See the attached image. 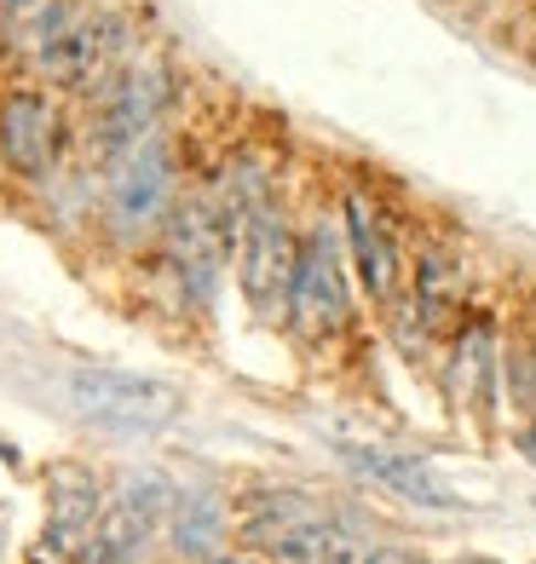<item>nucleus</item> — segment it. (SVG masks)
Instances as JSON below:
<instances>
[{
  "instance_id": "1",
  "label": "nucleus",
  "mask_w": 536,
  "mask_h": 564,
  "mask_svg": "<svg viewBox=\"0 0 536 564\" xmlns=\"http://www.w3.org/2000/svg\"><path fill=\"white\" fill-rule=\"evenodd\" d=\"M185 178H179V150L168 133L144 139L139 150H127L121 162H110L98 173V208H93V237L105 242L121 260L157 248L162 225L173 219Z\"/></svg>"
},
{
  "instance_id": "2",
  "label": "nucleus",
  "mask_w": 536,
  "mask_h": 564,
  "mask_svg": "<svg viewBox=\"0 0 536 564\" xmlns=\"http://www.w3.org/2000/svg\"><path fill=\"white\" fill-rule=\"evenodd\" d=\"M58 392L75 421L116 432V438H150V432H168L185 415V387L127 369H69Z\"/></svg>"
},
{
  "instance_id": "3",
  "label": "nucleus",
  "mask_w": 536,
  "mask_h": 564,
  "mask_svg": "<svg viewBox=\"0 0 536 564\" xmlns=\"http://www.w3.org/2000/svg\"><path fill=\"white\" fill-rule=\"evenodd\" d=\"M352 323V276H346V237L329 219L300 225V260L289 289V340L294 346H329Z\"/></svg>"
},
{
  "instance_id": "4",
  "label": "nucleus",
  "mask_w": 536,
  "mask_h": 564,
  "mask_svg": "<svg viewBox=\"0 0 536 564\" xmlns=\"http://www.w3.org/2000/svg\"><path fill=\"white\" fill-rule=\"evenodd\" d=\"M294 260H300V225L283 214V202H266L248 219H237V253H232V282L260 328H283L289 317V289H294Z\"/></svg>"
},
{
  "instance_id": "5",
  "label": "nucleus",
  "mask_w": 536,
  "mask_h": 564,
  "mask_svg": "<svg viewBox=\"0 0 536 564\" xmlns=\"http://www.w3.org/2000/svg\"><path fill=\"white\" fill-rule=\"evenodd\" d=\"M69 156H75V133H69L53 87L18 82L0 93V167H7V178L46 191Z\"/></svg>"
},
{
  "instance_id": "6",
  "label": "nucleus",
  "mask_w": 536,
  "mask_h": 564,
  "mask_svg": "<svg viewBox=\"0 0 536 564\" xmlns=\"http://www.w3.org/2000/svg\"><path fill=\"white\" fill-rule=\"evenodd\" d=\"M127 53H133V41H127V18L110 12V7H93V12L75 18L30 69H35V82L53 87V93H93Z\"/></svg>"
},
{
  "instance_id": "7",
  "label": "nucleus",
  "mask_w": 536,
  "mask_h": 564,
  "mask_svg": "<svg viewBox=\"0 0 536 564\" xmlns=\"http://www.w3.org/2000/svg\"><path fill=\"white\" fill-rule=\"evenodd\" d=\"M41 484H46V530L30 547V564H75L82 542L110 512V490L98 484L93 467H82V460H53Z\"/></svg>"
},
{
  "instance_id": "8",
  "label": "nucleus",
  "mask_w": 536,
  "mask_h": 564,
  "mask_svg": "<svg viewBox=\"0 0 536 564\" xmlns=\"http://www.w3.org/2000/svg\"><path fill=\"white\" fill-rule=\"evenodd\" d=\"M341 237L352 253V271H357V289H364L375 305H398L404 294V260H398V237L387 214L375 208L369 191H346L341 202Z\"/></svg>"
},
{
  "instance_id": "9",
  "label": "nucleus",
  "mask_w": 536,
  "mask_h": 564,
  "mask_svg": "<svg viewBox=\"0 0 536 564\" xmlns=\"http://www.w3.org/2000/svg\"><path fill=\"white\" fill-rule=\"evenodd\" d=\"M341 460H346L357 478L380 484L387 496L410 501V507H421V512H462V507H468L439 473L427 467L421 455H398V449H375V444H346Z\"/></svg>"
},
{
  "instance_id": "10",
  "label": "nucleus",
  "mask_w": 536,
  "mask_h": 564,
  "mask_svg": "<svg viewBox=\"0 0 536 564\" xmlns=\"http://www.w3.org/2000/svg\"><path fill=\"white\" fill-rule=\"evenodd\" d=\"M450 392L462 409H473L479 421H491L496 392H502V357H496V328L491 317H468L455 328V346H450Z\"/></svg>"
},
{
  "instance_id": "11",
  "label": "nucleus",
  "mask_w": 536,
  "mask_h": 564,
  "mask_svg": "<svg viewBox=\"0 0 536 564\" xmlns=\"http://www.w3.org/2000/svg\"><path fill=\"white\" fill-rule=\"evenodd\" d=\"M243 547L271 558V564H346L364 542H357L341 519H312V524L266 530V535H254V542H243Z\"/></svg>"
},
{
  "instance_id": "12",
  "label": "nucleus",
  "mask_w": 536,
  "mask_h": 564,
  "mask_svg": "<svg viewBox=\"0 0 536 564\" xmlns=\"http://www.w3.org/2000/svg\"><path fill=\"white\" fill-rule=\"evenodd\" d=\"M225 530H232V519H225V501H219V496H208V490H179L173 519H168L162 535H168V547H173L179 558L202 564V558L219 553Z\"/></svg>"
},
{
  "instance_id": "13",
  "label": "nucleus",
  "mask_w": 536,
  "mask_h": 564,
  "mask_svg": "<svg viewBox=\"0 0 536 564\" xmlns=\"http://www.w3.org/2000/svg\"><path fill=\"white\" fill-rule=\"evenodd\" d=\"M173 501H179V484L173 478H162V473H121L116 484H110V507L116 512H127L144 535H162L168 530V519H173Z\"/></svg>"
},
{
  "instance_id": "14",
  "label": "nucleus",
  "mask_w": 536,
  "mask_h": 564,
  "mask_svg": "<svg viewBox=\"0 0 536 564\" xmlns=\"http://www.w3.org/2000/svg\"><path fill=\"white\" fill-rule=\"evenodd\" d=\"M150 542L157 535H144L127 512H105L98 519V530L82 542V553H75V564H144V553H150Z\"/></svg>"
},
{
  "instance_id": "15",
  "label": "nucleus",
  "mask_w": 536,
  "mask_h": 564,
  "mask_svg": "<svg viewBox=\"0 0 536 564\" xmlns=\"http://www.w3.org/2000/svg\"><path fill=\"white\" fill-rule=\"evenodd\" d=\"M502 387H507V398H514L525 415L536 421V328H525V335L507 346V357H502Z\"/></svg>"
},
{
  "instance_id": "16",
  "label": "nucleus",
  "mask_w": 536,
  "mask_h": 564,
  "mask_svg": "<svg viewBox=\"0 0 536 564\" xmlns=\"http://www.w3.org/2000/svg\"><path fill=\"white\" fill-rule=\"evenodd\" d=\"M346 564H421V553H410V547H357Z\"/></svg>"
},
{
  "instance_id": "17",
  "label": "nucleus",
  "mask_w": 536,
  "mask_h": 564,
  "mask_svg": "<svg viewBox=\"0 0 536 564\" xmlns=\"http://www.w3.org/2000/svg\"><path fill=\"white\" fill-rule=\"evenodd\" d=\"M202 564H260V553H232V547H219L214 558H202Z\"/></svg>"
},
{
  "instance_id": "18",
  "label": "nucleus",
  "mask_w": 536,
  "mask_h": 564,
  "mask_svg": "<svg viewBox=\"0 0 536 564\" xmlns=\"http://www.w3.org/2000/svg\"><path fill=\"white\" fill-rule=\"evenodd\" d=\"M514 444H519V449L536 460V421H525V426H519V438H514Z\"/></svg>"
},
{
  "instance_id": "19",
  "label": "nucleus",
  "mask_w": 536,
  "mask_h": 564,
  "mask_svg": "<svg viewBox=\"0 0 536 564\" xmlns=\"http://www.w3.org/2000/svg\"><path fill=\"white\" fill-rule=\"evenodd\" d=\"M41 7V0H0V12H7V18H23V12H35Z\"/></svg>"
},
{
  "instance_id": "20",
  "label": "nucleus",
  "mask_w": 536,
  "mask_h": 564,
  "mask_svg": "<svg viewBox=\"0 0 536 564\" xmlns=\"http://www.w3.org/2000/svg\"><path fill=\"white\" fill-rule=\"evenodd\" d=\"M0 553H7V519H0Z\"/></svg>"
},
{
  "instance_id": "21",
  "label": "nucleus",
  "mask_w": 536,
  "mask_h": 564,
  "mask_svg": "<svg viewBox=\"0 0 536 564\" xmlns=\"http://www.w3.org/2000/svg\"><path fill=\"white\" fill-rule=\"evenodd\" d=\"M455 564H484V558H455Z\"/></svg>"
}]
</instances>
